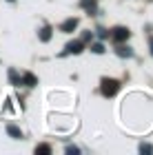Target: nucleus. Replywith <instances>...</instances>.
<instances>
[{
	"instance_id": "obj_1",
	"label": "nucleus",
	"mask_w": 153,
	"mask_h": 155,
	"mask_svg": "<svg viewBox=\"0 0 153 155\" xmlns=\"http://www.w3.org/2000/svg\"><path fill=\"white\" fill-rule=\"evenodd\" d=\"M100 91H102V95L113 97L118 91H120V82H118V80H111V78H104V80L100 82Z\"/></svg>"
},
{
	"instance_id": "obj_2",
	"label": "nucleus",
	"mask_w": 153,
	"mask_h": 155,
	"mask_svg": "<svg viewBox=\"0 0 153 155\" xmlns=\"http://www.w3.org/2000/svg\"><path fill=\"white\" fill-rule=\"evenodd\" d=\"M131 36V31L127 29V27H115L113 31H111V38H113V42H127Z\"/></svg>"
},
{
	"instance_id": "obj_3",
	"label": "nucleus",
	"mask_w": 153,
	"mask_h": 155,
	"mask_svg": "<svg viewBox=\"0 0 153 155\" xmlns=\"http://www.w3.org/2000/svg\"><path fill=\"white\" fill-rule=\"evenodd\" d=\"M82 51H85L82 40H73V42H69V45L65 47V55H67V53H75V55H78V53H82Z\"/></svg>"
},
{
	"instance_id": "obj_4",
	"label": "nucleus",
	"mask_w": 153,
	"mask_h": 155,
	"mask_svg": "<svg viewBox=\"0 0 153 155\" xmlns=\"http://www.w3.org/2000/svg\"><path fill=\"white\" fill-rule=\"evenodd\" d=\"M75 27H78V18H69V20H65V22L60 25V31H65V33H71Z\"/></svg>"
},
{
	"instance_id": "obj_5",
	"label": "nucleus",
	"mask_w": 153,
	"mask_h": 155,
	"mask_svg": "<svg viewBox=\"0 0 153 155\" xmlns=\"http://www.w3.org/2000/svg\"><path fill=\"white\" fill-rule=\"evenodd\" d=\"M20 84H27V87H36L38 84V78L33 73H25L22 78H20Z\"/></svg>"
},
{
	"instance_id": "obj_6",
	"label": "nucleus",
	"mask_w": 153,
	"mask_h": 155,
	"mask_svg": "<svg viewBox=\"0 0 153 155\" xmlns=\"http://www.w3.org/2000/svg\"><path fill=\"white\" fill-rule=\"evenodd\" d=\"M115 53L120 55V58H131V55H133V51H131L129 47H124L122 42H118V49H115Z\"/></svg>"
},
{
	"instance_id": "obj_7",
	"label": "nucleus",
	"mask_w": 153,
	"mask_h": 155,
	"mask_svg": "<svg viewBox=\"0 0 153 155\" xmlns=\"http://www.w3.org/2000/svg\"><path fill=\"white\" fill-rule=\"evenodd\" d=\"M7 133H9L11 137H16V140H20V137H22V131H20L18 126H13V124H9V126H7Z\"/></svg>"
},
{
	"instance_id": "obj_8",
	"label": "nucleus",
	"mask_w": 153,
	"mask_h": 155,
	"mask_svg": "<svg viewBox=\"0 0 153 155\" xmlns=\"http://www.w3.org/2000/svg\"><path fill=\"white\" fill-rule=\"evenodd\" d=\"M40 40H42V42L51 40V27H42V29H40Z\"/></svg>"
},
{
	"instance_id": "obj_9",
	"label": "nucleus",
	"mask_w": 153,
	"mask_h": 155,
	"mask_svg": "<svg viewBox=\"0 0 153 155\" xmlns=\"http://www.w3.org/2000/svg\"><path fill=\"white\" fill-rule=\"evenodd\" d=\"M51 153V146L49 144H38L36 146V155H49Z\"/></svg>"
},
{
	"instance_id": "obj_10",
	"label": "nucleus",
	"mask_w": 153,
	"mask_h": 155,
	"mask_svg": "<svg viewBox=\"0 0 153 155\" xmlns=\"http://www.w3.org/2000/svg\"><path fill=\"white\" fill-rule=\"evenodd\" d=\"M9 80L11 84H20V75L16 73V69H9Z\"/></svg>"
},
{
	"instance_id": "obj_11",
	"label": "nucleus",
	"mask_w": 153,
	"mask_h": 155,
	"mask_svg": "<svg viewBox=\"0 0 153 155\" xmlns=\"http://www.w3.org/2000/svg\"><path fill=\"white\" fill-rule=\"evenodd\" d=\"M80 5L85 7V9H89V11H93V9H95V0H82Z\"/></svg>"
},
{
	"instance_id": "obj_12",
	"label": "nucleus",
	"mask_w": 153,
	"mask_h": 155,
	"mask_svg": "<svg viewBox=\"0 0 153 155\" xmlns=\"http://www.w3.org/2000/svg\"><path fill=\"white\" fill-rule=\"evenodd\" d=\"M91 51L93 53H104V45L102 42H95V45H91Z\"/></svg>"
},
{
	"instance_id": "obj_13",
	"label": "nucleus",
	"mask_w": 153,
	"mask_h": 155,
	"mask_svg": "<svg viewBox=\"0 0 153 155\" xmlns=\"http://www.w3.org/2000/svg\"><path fill=\"white\" fill-rule=\"evenodd\" d=\"M140 153H153V146L151 144H140Z\"/></svg>"
},
{
	"instance_id": "obj_14",
	"label": "nucleus",
	"mask_w": 153,
	"mask_h": 155,
	"mask_svg": "<svg viewBox=\"0 0 153 155\" xmlns=\"http://www.w3.org/2000/svg\"><path fill=\"white\" fill-rule=\"evenodd\" d=\"M67 153H69V155H78L80 149H78V146H67Z\"/></svg>"
},
{
	"instance_id": "obj_15",
	"label": "nucleus",
	"mask_w": 153,
	"mask_h": 155,
	"mask_svg": "<svg viewBox=\"0 0 153 155\" xmlns=\"http://www.w3.org/2000/svg\"><path fill=\"white\" fill-rule=\"evenodd\" d=\"M91 36H93V33H91V31H87V33H85V36H82V42H87V40H91Z\"/></svg>"
},
{
	"instance_id": "obj_16",
	"label": "nucleus",
	"mask_w": 153,
	"mask_h": 155,
	"mask_svg": "<svg viewBox=\"0 0 153 155\" xmlns=\"http://www.w3.org/2000/svg\"><path fill=\"white\" fill-rule=\"evenodd\" d=\"M151 53H153V38H151Z\"/></svg>"
},
{
	"instance_id": "obj_17",
	"label": "nucleus",
	"mask_w": 153,
	"mask_h": 155,
	"mask_svg": "<svg viewBox=\"0 0 153 155\" xmlns=\"http://www.w3.org/2000/svg\"><path fill=\"white\" fill-rule=\"evenodd\" d=\"M9 2H11V0H9Z\"/></svg>"
}]
</instances>
